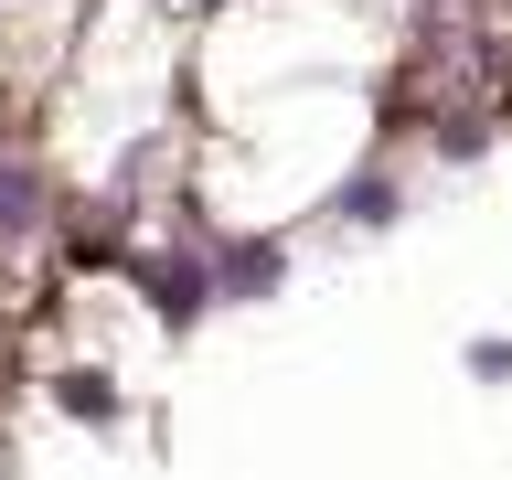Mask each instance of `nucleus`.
Segmentation results:
<instances>
[{
	"instance_id": "obj_1",
	"label": "nucleus",
	"mask_w": 512,
	"mask_h": 480,
	"mask_svg": "<svg viewBox=\"0 0 512 480\" xmlns=\"http://www.w3.org/2000/svg\"><path fill=\"white\" fill-rule=\"evenodd\" d=\"M22 224H32V182H22V171H0V235H22Z\"/></svg>"
}]
</instances>
